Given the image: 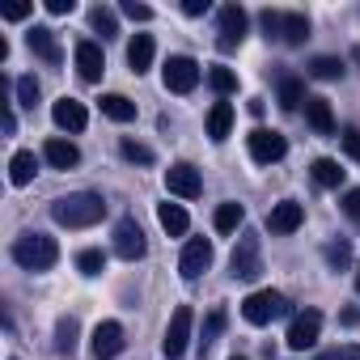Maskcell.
<instances>
[{
    "mask_svg": "<svg viewBox=\"0 0 360 360\" xmlns=\"http://www.w3.org/2000/svg\"><path fill=\"white\" fill-rule=\"evenodd\" d=\"M165 191H169V195H178V200H200L204 178H200V169H195L191 161H178V165H169V169H165Z\"/></svg>",
    "mask_w": 360,
    "mask_h": 360,
    "instance_id": "7",
    "label": "cell"
},
{
    "mask_svg": "<svg viewBox=\"0 0 360 360\" xmlns=\"http://www.w3.org/2000/svg\"><path fill=\"white\" fill-rule=\"evenodd\" d=\"M309 174H314V183L326 187V191L343 187V169H339V161H330V157H318V161L309 165Z\"/></svg>",
    "mask_w": 360,
    "mask_h": 360,
    "instance_id": "24",
    "label": "cell"
},
{
    "mask_svg": "<svg viewBox=\"0 0 360 360\" xmlns=\"http://www.w3.org/2000/svg\"><path fill=\"white\" fill-rule=\"evenodd\" d=\"M305 119L318 136H330L335 131V115H330V102L326 98H305Z\"/></svg>",
    "mask_w": 360,
    "mask_h": 360,
    "instance_id": "22",
    "label": "cell"
},
{
    "mask_svg": "<svg viewBox=\"0 0 360 360\" xmlns=\"http://www.w3.org/2000/svg\"><path fill=\"white\" fill-rule=\"evenodd\" d=\"M356 292H360V271H356Z\"/></svg>",
    "mask_w": 360,
    "mask_h": 360,
    "instance_id": "50",
    "label": "cell"
},
{
    "mask_svg": "<svg viewBox=\"0 0 360 360\" xmlns=\"http://www.w3.org/2000/svg\"><path fill=\"white\" fill-rule=\"evenodd\" d=\"M339 322H343V326H360V309H343Z\"/></svg>",
    "mask_w": 360,
    "mask_h": 360,
    "instance_id": "46",
    "label": "cell"
},
{
    "mask_svg": "<svg viewBox=\"0 0 360 360\" xmlns=\"http://www.w3.org/2000/svg\"><path fill=\"white\" fill-rule=\"evenodd\" d=\"M123 343H127V335H123V326L119 322H98L94 326V356L98 360H115L119 352H123Z\"/></svg>",
    "mask_w": 360,
    "mask_h": 360,
    "instance_id": "15",
    "label": "cell"
},
{
    "mask_svg": "<svg viewBox=\"0 0 360 360\" xmlns=\"http://www.w3.org/2000/svg\"><path fill=\"white\" fill-rule=\"evenodd\" d=\"M208 85L225 98V94H233V89H238V72H233V68H225V64H217V68H208Z\"/></svg>",
    "mask_w": 360,
    "mask_h": 360,
    "instance_id": "33",
    "label": "cell"
},
{
    "mask_svg": "<svg viewBox=\"0 0 360 360\" xmlns=\"http://www.w3.org/2000/svg\"><path fill=\"white\" fill-rule=\"evenodd\" d=\"M119 153H123L131 165H153V148H148V144H140V140H123V144H119Z\"/></svg>",
    "mask_w": 360,
    "mask_h": 360,
    "instance_id": "34",
    "label": "cell"
},
{
    "mask_svg": "<svg viewBox=\"0 0 360 360\" xmlns=\"http://www.w3.org/2000/svg\"><path fill=\"white\" fill-rule=\"evenodd\" d=\"M229 127H233V106H229V102H217V106L208 110V136L221 144V140L229 136Z\"/></svg>",
    "mask_w": 360,
    "mask_h": 360,
    "instance_id": "28",
    "label": "cell"
},
{
    "mask_svg": "<svg viewBox=\"0 0 360 360\" xmlns=\"http://www.w3.org/2000/svg\"><path fill=\"white\" fill-rule=\"evenodd\" d=\"M301 221H305V208H301L297 200H280V204L267 212V229H271L276 238H288V233H297V229H301Z\"/></svg>",
    "mask_w": 360,
    "mask_h": 360,
    "instance_id": "13",
    "label": "cell"
},
{
    "mask_svg": "<svg viewBox=\"0 0 360 360\" xmlns=\"http://www.w3.org/2000/svg\"><path fill=\"white\" fill-rule=\"evenodd\" d=\"M191 322H195V309H191V305H178V309H174V318H169V326H165V339H161L165 360H178V356L187 352V343H191Z\"/></svg>",
    "mask_w": 360,
    "mask_h": 360,
    "instance_id": "5",
    "label": "cell"
},
{
    "mask_svg": "<svg viewBox=\"0 0 360 360\" xmlns=\"http://www.w3.org/2000/svg\"><path fill=\"white\" fill-rule=\"evenodd\" d=\"M343 212H347L352 221H360V187H352V191H343Z\"/></svg>",
    "mask_w": 360,
    "mask_h": 360,
    "instance_id": "41",
    "label": "cell"
},
{
    "mask_svg": "<svg viewBox=\"0 0 360 360\" xmlns=\"http://www.w3.org/2000/svg\"><path fill=\"white\" fill-rule=\"evenodd\" d=\"M217 22H221V39H217V47H221V51H233V47H242V39H246V26H250L246 9H242V5H225V9L217 13Z\"/></svg>",
    "mask_w": 360,
    "mask_h": 360,
    "instance_id": "9",
    "label": "cell"
},
{
    "mask_svg": "<svg viewBox=\"0 0 360 360\" xmlns=\"http://www.w3.org/2000/svg\"><path fill=\"white\" fill-rule=\"evenodd\" d=\"M89 26H94V34H102V39H115V34H119V18H115V9H106V5H94V9H89Z\"/></svg>",
    "mask_w": 360,
    "mask_h": 360,
    "instance_id": "29",
    "label": "cell"
},
{
    "mask_svg": "<svg viewBox=\"0 0 360 360\" xmlns=\"http://www.w3.org/2000/svg\"><path fill=\"white\" fill-rule=\"evenodd\" d=\"M26 43H30V51H34L43 64H60V60H64V51H60V43H56V30H47V26H34V30L26 34Z\"/></svg>",
    "mask_w": 360,
    "mask_h": 360,
    "instance_id": "18",
    "label": "cell"
},
{
    "mask_svg": "<svg viewBox=\"0 0 360 360\" xmlns=\"http://www.w3.org/2000/svg\"><path fill=\"white\" fill-rule=\"evenodd\" d=\"M183 13H187V18H204V13H208V0H187Z\"/></svg>",
    "mask_w": 360,
    "mask_h": 360,
    "instance_id": "44",
    "label": "cell"
},
{
    "mask_svg": "<svg viewBox=\"0 0 360 360\" xmlns=\"http://www.w3.org/2000/svg\"><path fill=\"white\" fill-rule=\"evenodd\" d=\"M292 305H288V297L284 292H276V288H259V292H250L246 301H242V318L250 322V326H267V322H276V318H284Z\"/></svg>",
    "mask_w": 360,
    "mask_h": 360,
    "instance_id": "3",
    "label": "cell"
},
{
    "mask_svg": "<svg viewBox=\"0 0 360 360\" xmlns=\"http://www.w3.org/2000/svg\"><path fill=\"white\" fill-rule=\"evenodd\" d=\"M39 94H43V89H39V81H34V77H18V102H22L26 110H34V106H39Z\"/></svg>",
    "mask_w": 360,
    "mask_h": 360,
    "instance_id": "36",
    "label": "cell"
},
{
    "mask_svg": "<svg viewBox=\"0 0 360 360\" xmlns=\"http://www.w3.org/2000/svg\"><path fill=\"white\" fill-rule=\"evenodd\" d=\"M77 267H81V276H102L106 271V255L102 250H81L77 255Z\"/></svg>",
    "mask_w": 360,
    "mask_h": 360,
    "instance_id": "35",
    "label": "cell"
},
{
    "mask_svg": "<svg viewBox=\"0 0 360 360\" xmlns=\"http://www.w3.org/2000/svg\"><path fill=\"white\" fill-rule=\"evenodd\" d=\"M34 174H39V157L34 153H13V161H9V183L13 187H26V183H34Z\"/></svg>",
    "mask_w": 360,
    "mask_h": 360,
    "instance_id": "23",
    "label": "cell"
},
{
    "mask_svg": "<svg viewBox=\"0 0 360 360\" xmlns=\"http://www.w3.org/2000/svg\"><path fill=\"white\" fill-rule=\"evenodd\" d=\"M13 259H18V267H26V271H47V267H56L60 246H56V238H47V233H22V238L13 242Z\"/></svg>",
    "mask_w": 360,
    "mask_h": 360,
    "instance_id": "2",
    "label": "cell"
},
{
    "mask_svg": "<svg viewBox=\"0 0 360 360\" xmlns=\"http://www.w3.org/2000/svg\"><path fill=\"white\" fill-rule=\"evenodd\" d=\"M225 322H229L225 309H208V318H204V335H200V360H204V356L212 352V343L225 335Z\"/></svg>",
    "mask_w": 360,
    "mask_h": 360,
    "instance_id": "26",
    "label": "cell"
},
{
    "mask_svg": "<svg viewBox=\"0 0 360 360\" xmlns=\"http://www.w3.org/2000/svg\"><path fill=\"white\" fill-rule=\"evenodd\" d=\"M72 60H77V72H81V81H102V72H106V56H102V47L98 43H89V39H81L77 43V51H72Z\"/></svg>",
    "mask_w": 360,
    "mask_h": 360,
    "instance_id": "14",
    "label": "cell"
},
{
    "mask_svg": "<svg viewBox=\"0 0 360 360\" xmlns=\"http://www.w3.org/2000/svg\"><path fill=\"white\" fill-rule=\"evenodd\" d=\"M43 157H47V165H56V169L81 165V148H77L72 140H64V136H51V140L43 144Z\"/></svg>",
    "mask_w": 360,
    "mask_h": 360,
    "instance_id": "17",
    "label": "cell"
},
{
    "mask_svg": "<svg viewBox=\"0 0 360 360\" xmlns=\"http://www.w3.org/2000/svg\"><path fill=\"white\" fill-rule=\"evenodd\" d=\"M246 144H250V157H255L259 165H271V161H280V157L288 153V140H284L280 131H271V127H255V131L246 136Z\"/></svg>",
    "mask_w": 360,
    "mask_h": 360,
    "instance_id": "10",
    "label": "cell"
},
{
    "mask_svg": "<svg viewBox=\"0 0 360 360\" xmlns=\"http://www.w3.org/2000/svg\"><path fill=\"white\" fill-rule=\"evenodd\" d=\"M343 153L352 157V161H360V127H343Z\"/></svg>",
    "mask_w": 360,
    "mask_h": 360,
    "instance_id": "38",
    "label": "cell"
},
{
    "mask_svg": "<svg viewBox=\"0 0 360 360\" xmlns=\"http://www.w3.org/2000/svg\"><path fill=\"white\" fill-rule=\"evenodd\" d=\"M153 34H136L131 43H127V64H131V72L136 77H144L148 68H153Z\"/></svg>",
    "mask_w": 360,
    "mask_h": 360,
    "instance_id": "19",
    "label": "cell"
},
{
    "mask_svg": "<svg viewBox=\"0 0 360 360\" xmlns=\"http://www.w3.org/2000/svg\"><path fill=\"white\" fill-rule=\"evenodd\" d=\"M30 9L34 5H5V22H22V18H30Z\"/></svg>",
    "mask_w": 360,
    "mask_h": 360,
    "instance_id": "43",
    "label": "cell"
},
{
    "mask_svg": "<svg viewBox=\"0 0 360 360\" xmlns=\"http://www.w3.org/2000/svg\"><path fill=\"white\" fill-rule=\"evenodd\" d=\"M13 131H18V115L5 106V136H13Z\"/></svg>",
    "mask_w": 360,
    "mask_h": 360,
    "instance_id": "47",
    "label": "cell"
},
{
    "mask_svg": "<svg viewBox=\"0 0 360 360\" xmlns=\"http://www.w3.org/2000/svg\"><path fill=\"white\" fill-rule=\"evenodd\" d=\"M51 119H56V127H60V131H85L89 110H85L77 98H60V102L51 106Z\"/></svg>",
    "mask_w": 360,
    "mask_h": 360,
    "instance_id": "16",
    "label": "cell"
},
{
    "mask_svg": "<svg viewBox=\"0 0 360 360\" xmlns=\"http://www.w3.org/2000/svg\"><path fill=\"white\" fill-rule=\"evenodd\" d=\"M77 9V0H47V13L51 18H64V13H72Z\"/></svg>",
    "mask_w": 360,
    "mask_h": 360,
    "instance_id": "42",
    "label": "cell"
},
{
    "mask_svg": "<svg viewBox=\"0 0 360 360\" xmlns=\"http://www.w3.org/2000/svg\"><path fill=\"white\" fill-rule=\"evenodd\" d=\"M352 60H356V64H360V47H352Z\"/></svg>",
    "mask_w": 360,
    "mask_h": 360,
    "instance_id": "49",
    "label": "cell"
},
{
    "mask_svg": "<svg viewBox=\"0 0 360 360\" xmlns=\"http://www.w3.org/2000/svg\"><path fill=\"white\" fill-rule=\"evenodd\" d=\"M326 263H330L335 271H339V267H352V246H347L343 238H339V242H330V246H326Z\"/></svg>",
    "mask_w": 360,
    "mask_h": 360,
    "instance_id": "37",
    "label": "cell"
},
{
    "mask_svg": "<svg viewBox=\"0 0 360 360\" xmlns=\"http://www.w3.org/2000/svg\"><path fill=\"white\" fill-rule=\"evenodd\" d=\"M98 106H102V115L115 119V123H131V119H136V102H127L123 94H102Z\"/></svg>",
    "mask_w": 360,
    "mask_h": 360,
    "instance_id": "25",
    "label": "cell"
},
{
    "mask_svg": "<svg viewBox=\"0 0 360 360\" xmlns=\"http://www.w3.org/2000/svg\"><path fill=\"white\" fill-rule=\"evenodd\" d=\"M123 13H127L131 22H153V9H148V5H136V0H123Z\"/></svg>",
    "mask_w": 360,
    "mask_h": 360,
    "instance_id": "40",
    "label": "cell"
},
{
    "mask_svg": "<svg viewBox=\"0 0 360 360\" xmlns=\"http://www.w3.org/2000/svg\"><path fill=\"white\" fill-rule=\"evenodd\" d=\"M229 276L242 280V284H250V280L263 276V250H259V238L255 233H242L238 238V246L229 255Z\"/></svg>",
    "mask_w": 360,
    "mask_h": 360,
    "instance_id": "4",
    "label": "cell"
},
{
    "mask_svg": "<svg viewBox=\"0 0 360 360\" xmlns=\"http://www.w3.org/2000/svg\"><path fill=\"white\" fill-rule=\"evenodd\" d=\"M233 360H246V356H233Z\"/></svg>",
    "mask_w": 360,
    "mask_h": 360,
    "instance_id": "51",
    "label": "cell"
},
{
    "mask_svg": "<svg viewBox=\"0 0 360 360\" xmlns=\"http://www.w3.org/2000/svg\"><path fill=\"white\" fill-rule=\"evenodd\" d=\"M161 81H165L169 94H191L200 85V64L191 56H169L165 68H161Z\"/></svg>",
    "mask_w": 360,
    "mask_h": 360,
    "instance_id": "6",
    "label": "cell"
},
{
    "mask_svg": "<svg viewBox=\"0 0 360 360\" xmlns=\"http://www.w3.org/2000/svg\"><path fill=\"white\" fill-rule=\"evenodd\" d=\"M77 335H81V322H77L72 314H64V318L56 322V352H60V356H72V352H77Z\"/></svg>",
    "mask_w": 360,
    "mask_h": 360,
    "instance_id": "27",
    "label": "cell"
},
{
    "mask_svg": "<svg viewBox=\"0 0 360 360\" xmlns=\"http://www.w3.org/2000/svg\"><path fill=\"white\" fill-rule=\"evenodd\" d=\"M305 102V85L292 77V72H280V106L284 110H297Z\"/></svg>",
    "mask_w": 360,
    "mask_h": 360,
    "instance_id": "31",
    "label": "cell"
},
{
    "mask_svg": "<svg viewBox=\"0 0 360 360\" xmlns=\"http://www.w3.org/2000/svg\"><path fill=\"white\" fill-rule=\"evenodd\" d=\"M208 267H212V242H208V238H191V242L183 246L178 271H183V280H200Z\"/></svg>",
    "mask_w": 360,
    "mask_h": 360,
    "instance_id": "12",
    "label": "cell"
},
{
    "mask_svg": "<svg viewBox=\"0 0 360 360\" xmlns=\"http://www.w3.org/2000/svg\"><path fill=\"white\" fill-rule=\"evenodd\" d=\"M339 360H360V343H343L339 347Z\"/></svg>",
    "mask_w": 360,
    "mask_h": 360,
    "instance_id": "45",
    "label": "cell"
},
{
    "mask_svg": "<svg viewBox=\"0 0 360 360\" xmlns=\"http://www.w3.org/2000/svg\"><path fill=\"white\" fill-rule=\"evenodd\" d=\"M259 26H263V34H267V39H280V13L263 9V13H259Z\"/></svg>",
    "mask_w": 360,
    "mask_h": 360,
    "instance_id": "39",
    "label": "cell"
},
{
    "mask_svg": "<svg viewBox=\"0 0 360 360\" xmlns=\"http://www.w3.org/2000/svg\"><path fill=\"white\" fill-rule=\"evenodd\" d=\"M318 335H322V314L318 309H305L288 322V347L292 352H309L318 343Z\"/></svg>",
    "mask_w": 360,
    "mask_h": 360,
    "instance_id": "11",
    "label": "cell"
},
{
    "mask_svg": "<svg viewBox=\"0 0 360 360\" xmlns=\"http://www.w3.org/2000/svg\"><path fill=\"white\" fill-rule=\"evenodd\" d=\"M246 221V208L242 204H221L217 208V217H212V225H217V233H238V225Z\"/></svg>",
    "mask_w": 360,
    "mask_h": 360,
    "instance_id": "32",
    "label": "cell"
},
{
    "mask_svg": "<svg viewBox=\"0 0 360 360\" xmlns=\"http://www.w3.org/2000/svg\"><path fill=\"white\" fill-rule=\"evenodd\" d=\"M305 72H309L314 81H339V77H343V60H335V56H314Z\"/></svg>",
    "mask_w": 360,
    "mask_h": 360,
    "instance_id": "30",
    "label": "cell"
},
{
    "mask_svg": "<svg viewBox=\"0 0 360 360\" xmlns=\"http://www.w3.org/2000/svg\"><path fill=\"white\" fill-rule=\"evenodd\" d=\"M115 255L127 259V263H136V259L148 255V242H144V229H140L136 217H123V221L115 225Z\"/></svg>",
    "mask_w": 360,
    "mask_h": 360,
    "instance_id": "8",
    "label": "cell"
},
{
    "mask_svg": "<svg viewBox=\"0 0 360 360\" xmlns=\"http://www.w3.org/2000/svg\"><path fill=\"white\" fill-rule=\"evenodd\" d=\"M157 221H161V229H165L169 238H183V233L191 229V217H187L183 204H161V208H157Z\"/></svg>",
    "mask_w": 360,
    "mask_h": 360,
    "instance_id": "20",
    "label": "cell"
},
{
    "mask_svg": "<svg viewBox=\"0 0 360 360\" xmlns=\"http://www.w3.org/2000/svg\"><path fill=\"white\" fill-rule=\"evenodd\" d=\"M309 39V18L305 13H280V43L301 47Z\"/></svg>",
    "mask_w": 360,
    "mask_h": 360,
    "instance_id": "21",
    "label": "cell"
},
{
    "mask_svg": "<svg viewBox=\"0 0 360 360\" xmlns=\"http://www.w3.org/2000/svg\"><path fill=\"white\" fill-rule=\"evenodd\" d=\"M51 217H56V225H64V229H89V225H98V221L106 217V200L94 195V191H77V195L56 200V204H51Z\"/></svg>",
    "mask_w": 360,
    "mask_h": 360,
    "instance_id": "1",
    "label": "cell"
},
{
    "mask_svg": "<svg viewBox=\"0 0 360 360\" xmlns=\"http://www.w3.org/2000/svg\"><path fill=\"white\" fill-rule=\"evenodd\" d=\"M314 360H339V347H335V352H322V356H314Z\"/></svg>",
    "mask_w": 360,
    "mask_h": 360,
    "instance_id": "48",
    "label": "cell"
}]
</instances>
